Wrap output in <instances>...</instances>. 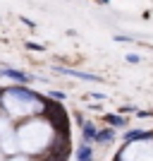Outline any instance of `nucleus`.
I'll return each mask as SVG.
<instances>
[{
  "label": "nucleus",
  "mask_w": 153,
  "mask_h": 161,
  "mask_svg": "<svg viewBox=\"0 0 153 161\" xmlns=\"http://www.w3.org/2000/svg\"><path fill=\"white\" fill-rule=\"evenodd\" d=\"M141 135H144V130H132V132H127V142H134V140H141Z\"/></svg>",
  "instance_id": "nucleus-7"
},
{
  "label": "nucleus",
  "mask_w": 153,
  "mask_h": 161,
  "mask_svg": "<svg viewBox=\"0 0 153 161\" xmlns=\"http://www.w3.org/2000/svg\"><path fill=\"white\" fill-rule=\"evenodd\" d=\"M108 123L115 125V128H120V125H125V118L122 115H108Z\"/></svg>",
  "instance_id": "nucleus-6"
},
{
  "label": "nucleus",
  "mask_w": 153,
  "mask_h": 161,
  "mask_svg": "<svg viewBox=\"0 0 153 161\" xmlns=\"http://www.w3.org/2000/svg\"><path fill=\"white\" fill-rule=\"evenodd\" d=\"M0 75H5V77H14L17 82H29V80H31L27 72H19V70H3Z\"/></svg>",
  "instance_id": "nucleus-2"
},
{
  "label": "nucleus",
  "mask_w": 153,
  "mask_h": 161,
  "mask_svg": "<svg viewBox=\"0 0 153 161\" xmlns=\"http://www.w3.org/2000/svg\"><path fill=\"white\" fill-rule=\"evenodd\" d=\"M84 135H86V140H89V142L96 140V128H93L91 123H86V125H84Z\"/></svg>",
  "instance_id": "nucleus-5"
},
{
  "label": "nucleus",
  "mask_w": 153,
  "mask_h": 161,
  "mask_svg": "<svg viewBox=\"0 0 153 161\" xmlns=\"http://www.w3.org/2000/svg\"><path fill=\"white\" fill-rule=\"evenodd\" d=\"M77 161H91V149H89V144H81V147L77 149Z\"/></svg>",
  "instance_id": "nucleus-3"
},
{
  "label": "nucleus",
  "mask_w": 153,
  "mask_h": 161,
  "mask_svg": "<svg viewBox=\"0 0 153 161\" xmlns=\"http://www.w3.org/2000/svg\"><path fill=\"white\" fill-rule=\"evenodd\" d=\"M113 137V130H103V132H96V142H110Z\"/></svg>",
  "instance_id": "nucleus-4"
},
{
  "label": "nucleus",
  "mask_w": 153,
  "mask_h": 161,
  "mask_svg": "<svg viewBox=\"0 0 153 161\" xmlns=\"http://www.w3.org/2000/svg\"><path fill=\"white\" fill-rule=\"evenodd\" d=\"M50 96H53V99H58V101L65 99V94H62V92H50Z\"/></svg>",
  "instance_id": "nucleus-8"
},
{
  "label": "nucleus",
  "mask_w": 153,
  "mask_h": 161,
  "mask_svg": "<svg viewBox=\"0 0 153 161\" xmlns=\"http://www.w3.org/2000/svg\"><path fill=\"white\" fill-rule=\"evenodd\" d=\"M127 60H129V63H139V55H132V53H129V55H127Z\"/></svg>",
  "instance_id": "nucleus-9"
},
{
  "label": "nucleus",
  "mask_w": 153,
  "mask_h": 161,
  "mask_svg": "<svg viewBox=\"0 0 153 161\" xmlns=\"http://www.w3.org/2000/svg\"><path fill=\"white\" fill-rule=\"evenodd\" d=\"M60 75H69V77H77V80H86V82H103L98 75H89V72H79V70H69V67H55Z\"/></svg>",
  "instance_id": "nucleus-1"
}]
</instances>
